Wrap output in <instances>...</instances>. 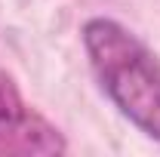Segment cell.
I'll return each instance as SVG.
<instances>
[{
    "label": "cell",
    "instance_id": "cell-1",
    "mask_svg": "<svg viewBox=\"0 0 160 157\" xmlns=\"http://www.w3.org/2000/svg\"><path fill=\"white\" fill-rule=\"evenodd\" d=\"M83 49L92 74L123 117L160 142V62L132 31L114 19L83 25Z\"/></svg>",
    "mask_w": 160,
    "mask_h": 157
},
{
    "label": "cell",
    "instance_id": "cell-2",
    "mask_svg": "<svg viewBox=\"0 0 160 157\" xmlns=\"http://www.w3.org/2000/svg\"><path fill=\"white\" fill-rule=\"evenodd\" d=\"M59 129L34 114L9 74H0V154H62Z\"/></svg>",
    "mask_w": 160,
    "mask_h": 157
}]
</instances>
